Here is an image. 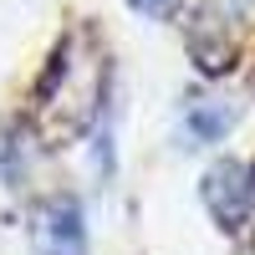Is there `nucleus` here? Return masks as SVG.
<instances>
[{"mask_svg":"<svg viewBox=\"0 0 255 255\" xmlns=\"http://www.w3.org/2000/svg\"><path fill=\"white\" fill-rule=\"evenodd\" d=\"M235 108H225V102H194V108L184 113V128H189V138L194 143H220L230 128H235Z\"/></svg>","mask_w":255,"mask_h":255,"instance_id":"nucleus-3","label":"nucleus"},{"mask_svg":"<svg viewBox=\"0 0 255 255\" xmlns=\"http://www.w3.org/2000/svg\"><path fill=\"white\" fill-rule=\"evenodd\" d=\"M36 250L41 255H87V220L77 199H51L36 215Z\"/></svg>","mask_w":255,"mask_h":255,"instance_id":"nucleus-2","label":"nucleus"},{"mask_svg":"<svg viewBox=\"0 0 255 255\" xmlns=\"http://www.w3.org/2000/svg\"><path fill=\"white\" fill-rule=\"evenodd\" d=\"M128 5H133L143 20H168V15L184 5V0H128Z\"/></svg>","mask_w":255,"mask_h":255,"instance_id":"nucleus-4","label":"nucleus"},{"mask_svg":"<svg viewBox=\"0 0 255 255\" xmlns=\"http://www.w3.org/2000/svg\"><path fill=\"white\" fill-rule=\"evenodd\" d=\"M204 209L215 215V225L220 230H245V220H250V209H255V168H245V163H215L204 174Z\"/></svg>","mask_w":255,"mask_h":255,"instance_id":"nucleus-1","label":"nucleus"}]
</instances>
